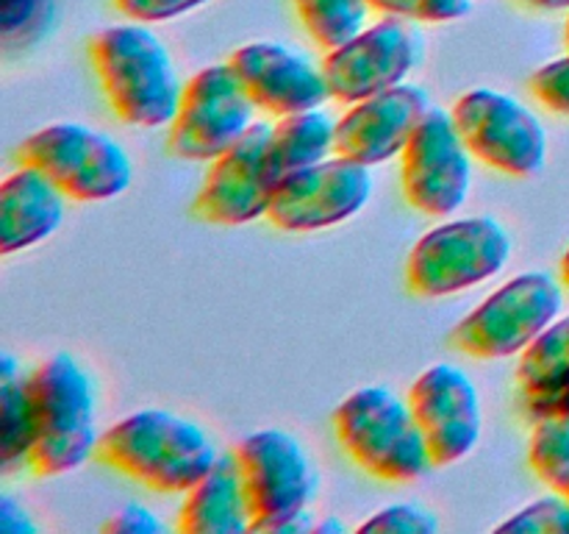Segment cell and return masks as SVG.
I'll list each match as a JSON object with an SVG mask.
<instances>
[{
	"mask_svg": "<svg viewBox=\"0 0 569 534\" xmlns=\"http://www.w3.org/2000/svg\"><path fill=\"white\" fill-rule=\"evenodd\" d=\"M100 456L122 476L159 493H189L220 451L206 428L170 409H139L100 434Z\"/></svg>",
	"mask_w": 569,
	"mask_h": 534,
	"instance_id": "1",
	"label": "cell"
},
{
	"mask_svg": "<svg viewBox=\"0 0 569 534\" xmlns=\"http://www.w3.org/2000/svg\"><path fill=\"white\" fill-rule=\"evenodd\" d=\"M106 100L122 122L139 128L170 126L183 83L170 48L142 22L111 26L89 42Z\"/></svg>",
	"mask_w": 569,
	"mask_h": 534,
	"instance_id": "2",
	"label": "cell"
},
{
	"mask_svg": "<svg viewBox=\"0 0 569 534\" xmlns=\"http://www.w3.org/2000/svg\"><path fill=\"white\" fill-rule=\"evenodd\" d=\"M33 448L28 467L39 476L78 471L98 448V398L92 376L67 350L50 354L31 373Z\"/></svg>",
	"mask_w": 569,
	"mask_h": 534,
	"instance_id": "3",
	"label": "cell"
},
{
	"mask_svg": "<svg viewBox=\"0 0 569 534\" xmlns=\"http://www.w3.org/2000/svg\"><path fill=\"white\" fill-rule=\"evenodd\" d=\"M333 428L350 459L383 482H415L433 467L409 398L389 387H361L333 412Z\"/></svg>",
	"mask_w": 569,
	"mask_h": 534,
	"instance_id": "4",
	"label": "cell"
},
{
	"mask_svg": "<svg viewBox=\"0 0 569 534\" xmlns=\"http://www.w3.org/2000/svg\"><path fill=\"white\" fill-rule=\"evenodd\" d=\"M515 239L498 217L478 215L442 222L417 239L406 261V281L420 298L465 293L498 276L511 259Z\"/></svg>",
	"mask_w": 569,
	"mask_h": 534,
	"instance_id": "5",
	"label": "cell"
},
{
	"mask_svg": "<svg viewBox=\"0 0 569 534\" xmlns=\"http://www.w3.org/2000/svg\"><path fill=\"white\" fill-rule=\"evenodd\" d=\"M20 165L37 167L70 200H111L133 181L128 150L81 122H53L20 145Z\"/></svg>",
	"mask_w": 569,
	"mask_h": 534,
	"instance_id": "6",
	"label": "cell"
},
{
	"mask_svg": "<svg viewBox=\"0 0 569 534\" xmlns=\"http://www.w3.org/2000/svg\"><path fill=\"white\" fill-rule=\"evenodd\" d=\"M561 306L565 293L548 270L520 273L453 328V345L476 359L520 356L559 317Z\"/></svg>",
	"mask_w": 569,
	"mask_h": 534,
	"instance_id": "7",
	"label": "cell"
},
{
	"mask_svg": "<svg viewBox=\"0 0 569 534\" xmlns=\"http://www.w3.org/2000/svg\"><path fill=\"white\" fill-rule=\"evenodd\" d=\"M248 493L256 534H278V528L309 510L317 493V471L309 451L283 428H261L239 439L233 448Z\"/></svg>",
	"mask_w": 569,
	"mask_h": 534,
	"instance_id": "8",
	"label": "cell"
},
{
	"mask_svg": "<svg viewBox=\"0 0 569 534\" xmlns=\"http://www.w3.org/2000/svg\"><path fill=\"white\" fill-rule=\"evenodd\" d=\"M259 106L250 100L231 65H211L183 83L167 145L187 161H214L256 126Z\"/></svg>",
	"mask_w": 569,
	"mask_h": 534,
	"instance_id": "9",
	"label": "cell"
},
{
	"mask_svg": "<svg viewBox=\"0 0 569 534\" xmlns=\"http://www.w3.org/2000/svg\"><path fill=\"white\" fill-rule=\"evenodd\" d=\"M450 115L470 154L506 176L531 178L548 161V131L539 117L500 89H470Z\"/></svg>",
	"mask_w": 569,
	"mask_h": 534,
	"instance_id": "10",
	"label": "cell"
},
{
	"mask_svg": "<svg viewBox=\"0 0 569 534\" xmlns=\"http://www.w3.org/2000/svg\"><path fill=\"white\" fill-rule=\"evenodd\" d=\"M422 56H426V37L417 20L387 14L345 44L328 50L322 70L331 98L350 106L406 83Z\"/></svg>",
	"mask_w": 569,
	"mask_h": 534,
	"instance_id": "11",
	"label": "cell"
},
{
	"mask_svg": "<svg viewBox=\"0 0 569 534\" xmlns=\"http://www.w3.org/2000/svg\"><path fill=\"white\" fill-rule=\"evenodd\" d=\"M472 159L453 115L433 106L400 154L406 200L428 217H450L470 198Z\"/></svg>",
	"mask_w": 569,
	"mask_h": 534,
	"instance_id": "12",
	"label": "cell"
},
{
	"mask_svg": "<svg viewBox=\"0 0 569 534\" xmlns=\"http://www.w3.org/2000/svg\"><path fill=\"white\" fill-rule=\"evenodd\" d=\"M370 198V167L333 154L320 165L283 178L272 195L267 220L289 234L322 231L359 215Z\"/></svg>",
	"mask_w": 569,
	"mask_h": 534,
	"instance_id": "13",
	"label": "cell"
},
{
	"mask_svg": "<svg viewBox=\"0 0 569 534\" xmlns=\"http://www.w3.org/2000/svg\"><path fill=\"white\" fill-rule=\"evenodd\" d=\"M409 404L433 467L456 465L476 451L483 432V406L470 373L450 362H437L411 384Z\"/></svg>",
	"mask_w": 569,
	"mask_h": 534,
	"instance_id": "14",
	"label": "cell"
},
{
	"mask_svg": "<svg viewBox=\"0 0 569 534\" xmlns=\"http://www.w3.org/2000/svg\"><path fill=\"white\" fill-rule=\"evenodd\" d=\"M270 122H256L239 142L211 161L194 211L211 226H244L267 217L276 195L270 170Z\"/></svg>",
	"mask_w": 569,
	"mask_h": 534,
	"instance_id": "15",
	"label": "cell"
},
{
	"mask_svg": "<svg viewBox=\"0 0 569 534\" xmlns=\"http://www.w3.org/2000/svg\"><path fill=\"white\" fill-rule=\"evenodd\" d=\"M431 109V95L417 83L356 100L337 120V154L367 167L383 165L403 154Z\"/></svg>",
	"mask_w": 569,
	"mask_h": 534,
	"instance_id": "16",
	"label": "cell"
},
{
	"mask_svg": "<svg viewBox=\"0 0 569 534\" xmlns=\"http://www.w3.org/2000/svg\"><path fill=\"white\" fill-rule=\"evenodd\" d=\"M239 83L261 111L283 117L295 111L320 109L328 98V78L322 65L281 42H250L228 59Z\"/></svg>",
	"mask_w": 569,
	"mask_h": 534,
	"instance_id": "17",
	"label": "cell"
},
{
	"mask_svg": "<svg viewBox=\"0 0 569 534\" xmlns=\"http://www.w3.org/2000/svg\"><path fill=\"white\" fill-rule=\"evenodd\" d=\"M67 195L37 167L20 165L0 184V254L42 243L64 222Z\"/></svg>",
	"mask_w": 569,
	"mask_h": 534,
	"instance_id": "18",
	"label": "cell"
},
{
	"mask_svg": "<svg viewBox=\"0 0 569 534\" xmlns=\"http://www.w3.org/2000/svg\"><path fill=\"white\" fill-rule=\"evenodd\" d=\"M253 526L248 493L233 451L217 456L211 471L187 493L178 517L183 534H244Z\"/></svg>",
	"mask_w": 569,
	"mask_h": 534,
	"instance_id": "19",
	"label": "cell"
},
{
	"mask_svg": "<svg viewBox=\"0 0 569 534\" xmlns=\"http://www.w3.org/2000/svg\"><path fill=\"white\" fill-rule=\"evenodd\" d=\"M517 382L533 417L553 415L565 406L569 398V315L556 317L522 350Z\"/></svg>",
	"mask_w": 569,
	"mask_h": 534,
	"instance_id": "20",
	"label": "cell"
},
{
	"mask_svg": "<svg viewBox=\"0 0 569 534\" xmlns=\"http://www.w3.org/2000/svg\"><path fill=\"white\" fill-rule=\"evenodd\" d=\"M337 154V120L328 111L309 109L278 117L270 137V170L276 184Z\"/></svg>",
	"mask_w": 569,
	"mask_h": 534,
	"instance_id": "21",
	"label": "cell"
},
{
	"mask_svg": "<svg viewBox=\"0 0 569 534\" xmlns=\"http://www.w3.org/2000/svg\"><path fill=\"white\" fill-rule=\"evenodd\" d=\"M37 421H33L31 376L17 356H0V462L6 471L31 456Z\"/></svg>",
	"mask_w": 569,
	"mask_h": 534,
	"instance_id": "22",
	"label": "cell"
},
{
	"mask_svg": "<svg viewBox=\"0 0 569 534\" xmlns=\"http://www.w3.org/2000/svg\"><path fill=\"white\" fill-rule=\"evenodd\" d=\"M300 22L320 48L333 50L365 31L370 0H295Z\"/></svg>",
	"mask_w": 569,
	"mask_h": 534,
	"instance_id": "23",
	"label": "cell"
},
{
	"mask_svg": "<svg viewBox=\"0 0 569 534\" xmlns=\"http://www.w3.org/2000/svg\"><path fill=\"white\" fill-rule=\"evenodd\" d=\"M528 462L533 473L548 484L553 493L569 498V417L542 415L533 426L531 445H528Z\"/></svg>",
	"mask_w": 569,
	"mask_h": 534,
	"instance_id": "24",
	"label": "cell"
},
{
	"mask_svg": "<svg viewBox=\"0 0 569 534\" xmlns=\"http://www.w3.org/2000/svg\"><path fill=\"white\" fill-rule=\"evenodd\" d=\"M56 0H0V37L6 44H31L53 26Z\"/></svg>",
	"mask_w": 569,
	"mask_h": 534,
	"instance_id": "25",
	"label": "cell"
},
{
	"mask_svg": "<svg viewBox=\"0 0 569 534\" xmlns=\"http://www.w3.org/2000/svg\"><path fill=\"white\" fill-rule=\"evenodd\" d=\"M498 532L515 534H569V498L561 493L545 495L517 510L509 521L498 526Z\"/></svg>",
	"mask_w": 569,
	"mask_h": 534,
	"instance_id": "26",
	"label": "cell"
},
{
	"mask_svg": "<svg viewBox=\"0 0 569 534\" xmlns=\"http://www.w3.org/2000/svg\"><path fill=\"white\" fill-rule=\"evenodd\" d=\"M359 532H378V534H433L439 532V517L428 506L400 501L378 510L370 521L359 526Z\"/></svg>",
	"mask_w": 569,
	"mask_h": 534,
	"instance_id": "27",
	"label": "cell"
},
{
	"mask_svg": "<svg viewBox=\"0 0 569 534\" xmlns=\"http://www.w3.org/2000/svg\"><path fill=\"white\" fill-rule=\"evenodd\" d=\"M370 6L417 22H453L472 11V0H370Z\"/></svg>",
	"mask_w": 569,
	"mask_h": 534,
	"instance_id": "28",
	"label": "cell"
},
{
	"mask_svg": "<svg viewBox=\"0 0 569 534\" xmlns=\"http://www.w3.org/2000/svg\"><path fill=\"white\" fill-rule=\"evenodd\" d=\"M531 92L550 111L569 117V56L539 67L531 78Z\"/></svg>",
	"mask_w": 569,
	"mask_h": 534,
	"instance_id": "29",
	"label": "cell"
},
{
	"mask_svg": "<svg viewBox=\"0 0 569 534\" xmlns=\"http://www.w3.org/2000/svg\"><path fill=\"white\" fill-rule=\"evenodd\" d=\"M211 0H114L117 11L133 22H167L176 17L189 14Z\"/></svg>",
	"mask_w": 569,
	"mask_h": 534,
	"instance_id": "30",
	"label": "cell"
},
{
	"mask_svg": "<svg viewBox=\"0 0 569 534\" xmlns=\"http://www.w3.org/2000/svg\"><path fill=\"white\" fill-rule=\"evenodd\" d=\"M106 532L114 534H161L167 532V526L161 523V517L156 515L153 510H148L144 504H137V501H128L122 504L114 515L106 521Z\"/></svg>",
	"mask_w": 569,
	"mask_h": 534,
	"instance_id": "31",
	"label": "cell"
},
{
	"mask_svg": "<svg viewBox=\"0 0 569 534\" xmlns=\"http://www.w3.org/2000/svg\"><path fill=\"white\" fill-rule=\"evenodd\" d=\"M0 532L3 534H37L39 526L31 512L11 498L9 493L0 495Z\"/></svg>",
	"mask_w": 569,
	"mask_h": 534,
	"instance_id": "32",
	"label": "cell"
},
{
	"mask_svg": "<svg viewBox=\"0 0 569 534\" xmlns=\"http://www.w3.org/2000/svg\"><path fill=\"white\" fill-rule=\"evenodd\" d=\"M315 532H320V534H333V532H348V526H345L342 521H339V517H333V515H326V517H320V521L315 523Z\"/></svg>",
	"mask_w": 569,
	"mask_h": 534,
	"instance_id": "33",
	"label": "cell"
},
{
	"mask_svg": "<svg viewBox=\"0 0 569 534\" xmlns=\"http://www.w3.org/2000/svg\"><path fill=\"white\" fill-rule=\"evenodd\" d=\"M528 6L533 9H545V11H565L569 9V0H526Z\"/></svg>",
	"mask_w": 569,
	"mask_h": 534,
	"instance_id": "34",
	"label": "cell"
},
{
	"mask_svg": "<svg viewBox=\"0 0 569 534\" xmlns=\"http://www.w3.org/2000/svg\"><path fill=\"white\" fill-rule=\"evenodd\" d=\"M561 281H565L569 289V250L565 254V259H561Z\"/></svg>",
	"mask_w": 569,
	"mask_h": 534,
	"instance_id": "35",
	"label": "cell"
},
{
	"mask_svg": "<svg viewBox=\"0 0 569 534\" xmlns=\"http://www.w3.org/2000/svg\"><path fill=\"white\" fill-rule=\"evenodd\" d=\"M559 415H567L569 417V398L565 400V406H561V409H559Z\"/></svg>",
	"mask_w": 569,
	"mask_h": 534,
	"instance_id": "36",
	"label": "cell"
},
{
	"mask_svg": "<svg viewBox=\"0 0 569 534\" xmlns=\"http://www.w3.org/2000/svg\"><path fill=\"white\" fill-rule=\"evenodd\" d=\"M565 42H567V48H569V17H567V28H565Z\"/></svg>",
	"mask_w": 569,
	"mask_h": 534,
	"instance_id": "37",
	"label": "cell"
}]
</instances>
